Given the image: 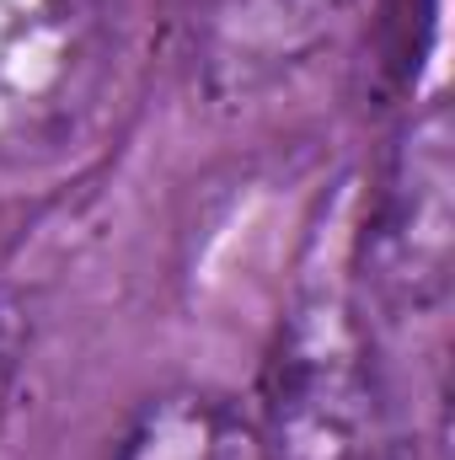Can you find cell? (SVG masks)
<instances>
[{
    "mask_svg": "<svg viewBox=\"0 0 455 460\" xmlns=\"http://www.w3.org/2000/svg\"><path fill=\"white\" fill-rule=\"evenodd\" d=\"M440 5L445 0H391L386 54H380V75H386L391 92H407L418 81V59L429 54V43L440 32Z\"/></svg>",
    "mask_w": 455,
    "mask_h": 460,
    "instance_id": "obj_6",
    "label": "cell"
},
{
    "mask_svg": "<svg viewBox=\"0 0 455 460\" xmlns=\"http://www.w3.org/2000/svg\"><path fill=\"white\" fill-rule=\"evenodd\" d=\"M263 445L236 402L210 385L156 391L118 434L108 460H257Z\"/></svg>",
    "mask_w": 455,
    "mask_h": 460,
    "instance_id": "obj_5",
    "label": "cell"
},
{
    "mask_svg": "<svg viewBox=\"0 0 455 460\" xmlns=\"http://www.w3.org/2000/svg\"><path fill=\"white\" fill-rule=\"evenodd\" d=\"M129 0H0V166L70 155L103 118L123 65Z\"/></svg>",
    "mask_w": 455,
    "mask_h": 460,
    "instance_id": "obj_2",
    "label": "cell"
},
{
    "mask_svg": "<svg viewBox=\"0 0 455 460\" xmlns=\"http://www.w3.org/2000/svg\"><path fill=\"white\" fill-rule=\"evenodd\" d=\"M353 215L359 193L338 182L306 230L268 364V460H397L370 300L353 273Z\"/></svg>",
    "mask_w": 455,
    "mask_h": 460,
    "instance_id": "obj_1",
    "label": "cell"
},
{
    "mask_svg": "<svg viewBox=\"0 0 455 460\" xmlns=\"http://www.w3.org/2000/svg\"><path fill=\"white\" fill-rule=\"evenodd\" d=\"M353 273L391 316H429L455 279V118L434 97L391 134L370 199L353 215Z\"/></svg>",
    "mask_w": 455,
    "mask_h": 460,
    "instance_id": "obj_3",
    "label": "cell"
},
{
    "mask_svg": "<svg viewBox=\"0 0 455 460\" xmlns=\"http://www.w3.org/2000/svg\"><path fill=\"white\" fill-rule=\"evenodd\" d=\"M359 0H199L193 86L215 108H246L311 70L353 22Z\"/></svg>",
    "mask_w": 455,
    "mask_h": 460,
    "instance_id": "obj_4",
    "label": "cell"
},
{
    "mask_svg": "<svg viewBox=\"0 0 455 460\" xmlns=\"http://www.w3.org/2000/svg\"><path fill=\"white\" fill-rule=\"evenodd\" d=\"M16 380H22V327H16V316L0 305V429H5L11 402H16Z\"/></svg>",
    "mask_w": 455,
    "mask_h": 460,
    "instance_id": "obj_7",
    "label": "cell"
}]
</instances>
